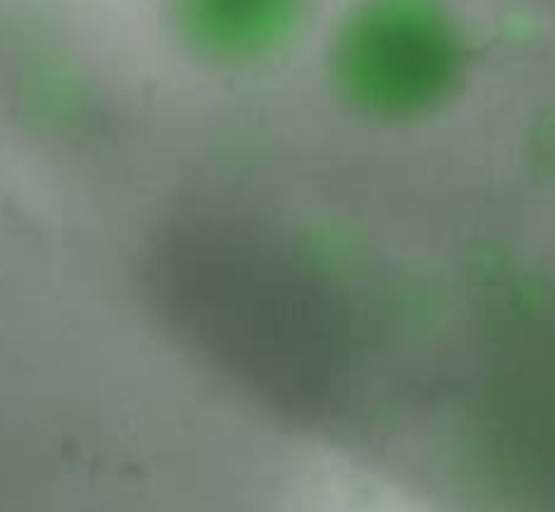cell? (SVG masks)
Masks as SVG:
<instances>
[{
    "mask_svg": "<svg viewBox=\"0 0 555 512\" xmlns=\"http://www.w3.org/2000/svg\"><path fill=\"white\" fill-rule=\"evenodd\" d=\"M328 76L347 112L410 125L453 103L466 79V43L434 0H363L331 43Z\"/></svg>",
    "mask_w": 555,
    "mask_h": 512,
    "instance_id": "cell-1",
    "label": "cell"
},
{
    "mask_svg": "<svg viewBox=\"0 0 555 512\" xmlns=\"http://www.w3.org/2000/svg\"><path fill=\"white\" fill-rule=\"evenodd\" d=\"M179 41L215 65L258 63L291 38L304 0H168Z\"/></svg>",
    "mask_w": 555,
    "mask_h": 512,
    "instance_id": "cell-2",
    "label": "cell"
}]
</instances>
